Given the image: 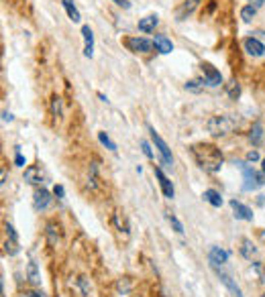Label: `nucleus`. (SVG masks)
I'll return each mask as SVG.
<instances>
[{
	"instance_id": "7ed1b4c3",
	"label": "nucleus",
	"mask_w": 265,
	"mask_h": 297,
	"mask_svg": "<svg viewBox=\"0 0 265 297\" xmlns=\"http://www.w3.org/2000/svg\"><path fill=\"white\" fill-rule=\"evenodd\" d=\"M239 167L243 169V175H245V183H243L245 192H255V190H259L265 185V173L255 171L253 167H249L247 163H239Z\"/></svg>"
},
{
	"instance_id": "c9c22d12",
	"label": "nucleus",
	"mask_w": 265,
	"mask_h": 297,
	"mask_svg": "<svg viewBox=\"0 0 265 297\" xmlns=\"http://www.w3.org/2000/svg\"><path fill=\"white\" fill-rule=\"evenodd\" d=\"M259 159V153L257 151H249L247 153V161H257Z\"/></svg>"
},
{
	"instance_id": "412c9836",
	"label": "nucleus",
	"mask_w": 265,
	"mask_h": 297,
	"mask_svg": "<svg viewBox=\"0 0 265 297\" xmlns=\"http://www.w3.org/2000/svg\"><path fill=\"white\" fill-rule=\"evenodd\" d=\"M249 139H251V143H253L255 147H259V145H261V141H263V126H261L259 122H255V124H253L251 133H249Z\"/></svg>"
},
{
	"instance_id": "a878e982",
	"label": "nucleus",
	"mask_w": 265,
	"mask_h": 297,
	"mask_svg": "<svg viewBox=\"0 0 265 297\" xmlns=\"http://www.w3.org/2000/svg\"><path fill=\"white\" fill-rule=\"evenodd\" d=\"M226 92H229V96H231L233 100H237V98H239V94H241V88H239V84L233 80V82L226 84Z\"/></svg>"
},
{
	"instance_id": "72a5a7b5",
	"label": "nucleus",
	"mask_w": 265,
	"mask_h": 297,
	"mask_svg": "<svg viewBox=\"0 0 265 297\" xmlns=\"http://www.w3.org/2000/svg\"><path fill=\"white\" fill-rule=\"evenodd\" d=\"M14 163H16L18 167H25V157H23L21 153H18V151H16V157H14Z\"/></svg>"
},
{
	"instance_id": "f3484780",
	"label": "nucleus",
	"mask_w": 265,
	"mask_h": 297,
	"mask_svg": "<svg viewBox=\"0 0 265 297\" xmlns=\"http://www.w3.org/2000/svg\"><path fill=\"white\" fill-rule=\"evenodd\" d=\"M27 279L33 285H41V275H39V269H37L35 261H29V265H27Z\"/></svg>"
},
{
	"instance_id": "37998d69",
	"label": "nucleus",
	"mask_w": 265,
	"mask_h": 297,
	"mask_svg": "<svg viewBox=\"0 0 265 297\" xmlns=\"http://www.w3.org/2000/svg\"><path fill=\"white\" fill-rule=\"evenodd\" d=\"M263 297H265V293H263Z\"/></svg>"
},
{
	"instance_id": "aec40b11",
	"label": "nucleus",
	"mask_w": 265,
	"mask_h": 297,
	"mask_svg": "<svg viewBox=\"0 0 265 297\" xmlns=\"http://www.w3.org/2000/svg\"><path fill=\"white\" fill-rule=\"evenodd\" d=\"M241 254L245 256V258H253L255 254H257V248L253 247V243L249 238H243L241 240Z\"/></svg>"
},
{
	"instance_id": "393cba45",
	"label": "nucleus",
	"mask_w": 265,
	"mask_h": 297,
	"mask_svg": "<svg viewBox=\"0 0 265 297\" xmlns=\"http://www.w3.org/2000/svg\"><path fill=\"white\" fill-rule=\"evenodd\" d=\"M98 141H100V143H102V145H104V147L108 148V151H112V153L117 151V145L110 141V137H108L106 133H98Z\"/></svg>"
},
{
	"instance_id": "2eb2a0df",
	"label": "nucleus",
	"mask_w": 265,
	"mask_h": 297,
	"mask_svg": "<svg viewBox=\"0 0 265 297\" xmlns=\"http://www.w3.org/2000/svg\"><path fill=\"white\" fill-rule=\"evenodd\" d=\"M157 23H159V16L157 14H149V16H145V18H141V21H139V31L151 33V31H155Z\"/></svg>"
},
{
	"instance_id": "a211bd4d",
	"label": "nucleus",
	"mask_w": 265,
	"mask_h": 297,
	"mask_svg": "<svg viewBox=\"0 0 265 297\" xmlns=\"http://www.w3.org/2000/svg\"><path fill=\"white\" fill-rule=\"evenodd\" d=\"M62 4H64V8H66L67 16L71 18L73 23H80V21H82V16H80V10L75 8V4H73V0H62Z\"/></svg>"
},
{
	"instance_id": "f704fd0d",
	"label": "nucleus",
	"mask_w": 265,
	"mask_h": 297,
	"mask_svg": "<svg viewBox=\"0 0 265 297\" xmlns=\"http://www.w3.org/2000/svg\"><path fill=\"white\" fill-rule=\"evenodd\" d=\"M25 295H27V297H47L43 291H27Z\"/></svg>"
},
{
	"instance_id": "4468645a",
	"label": "nucleus",
	"mask_w": 265,
	"mask_h": 297,
	"mask_svg": "<svg viewBox=\"0 0 265 297\" xmlns=\"http://www.w3.org/2000/svg\"><path fill=\"white\" fill-rule=\"evenodd\" d=\"M153 43H155V47H157V51H159L161 55H167V53H172V51H174V43L169 41L165 35H155Z\"/></svg>"
},
{
	"instance_id": "9b49d317",
	"label": "nucleus",
	"mask_w": 265,
	"mask_h": 297,
	"mask_svg": "<svg viewBox=\"0 0 265 297\" xmlns=\"http://www.w3.org/2000/svg\"><path fill=\"white\" fill-rule=\"evenodd\" d=\"M51 203V194L47 192V190H37L35 192V198H33V206H35V210H47V206Z\"/></svg>"
},
{
	"instance_id": "cd10ccee",
	"label": "nucleus",
	"mask_w": 265,
	"mask_h": 297,
	"mask_svg": "<svg viewBox=\"0 0 265 297\" xmlns=\"http://www.w3.org/2000/svg\"><path fill=\"white\" fill-rule=\"evenodd\" d=\"M47 238H49V245H58L60 236L55 234V224H47Z\"/></svg>"
},
{
	"instance_id": "e433bc0d",
	"label": "nucleus",
	"mask_w": 265,
	"mask_h": 297,
	"mask_svg": "<svg viewBox=\"0 0 265 297\" xmlns=\"http://www.w3.org/2000/svg\"><path fill=\"white\" fill-rule=\"evenodd\" d=\"M115 4H119V6H123V8H131L129 0H115Z\"/></svg>"
},
{
	"instance_id": "1a4fd4ad",
	"label": "nucleus",
	"mask_w": 265,
	"mask_h": 297,
	"mask_svg": "<svg viewBox=\"0 0 265 297\" xmlns=\"http://www.w3.org/2000/svg\"><path fill=\"white\" fill-rule=\"evenodd\" d=\"M231 208H233L237 220H247V222L253 220V210L247 208L245 203H241V201H237V199H231Z\"/></svg>"
},
{
	"instance_id": "473e14b6",
	"label": "nucleus",
	"mask_w": 265,
	"mask_h": 297,
	"mask_svg": "<svg viewBox=\"0 0 265 297\" xmlns=\"http://www.w3.org/2000/svg\"><path fill=\"white\" fill-rule=\"evenodd\" d=\"M6 232H8V236H10V240H12V243H16V232H14L12 224H6Z\"/></svg>"
},
{
	"instance_id": "b1692460",
	"label": "nucleus",
	"mask_w": 265,
	"mask_h": 297,
	"mask_svg": "<svg viewBox=\"0 0 265 297\" xmlns=\"http://www.w3.org/2000/svg\"><path fill=\"white\" fill-rule=\"evenodd\" d=\"M255 12H257V8L251 6V4H249V6H243V8H241V18H243L245 23H251L253 16H255Z\"/></svg>"
},
{
	"instance_id": "c756f323",
	"label": "nucleus",
	"mask_w": 265,
	"mask_h": 297,
	"mask_svg": "<svg viewBox=\"0 0 265 297\" xmlns=\"http://www.w3.org/2000/svg\"><path fill=\"white\" fill-rule=\"evenodd\" d=\"M78 283H80V287H82L84 295H90V289H88V283H86V277H80V279H78Z\"/></svg>"
},
{
	"instance_id": "f257e3e1",
	"label": "nucleus",
	"mask_w": 265,
	"mask_h": 297,
	"mask_svg": "<svg viewBox=\"0 0 265 297\" xmlns=\"http://www.w3.org/2000/svg\"><path fill=\"white\" fill-rule=\"evenodd\" d=\"M190 153L192 157L196 159L198 167L208 173H216L220 171V167L224 163V157L220 153V148L216 145H210V143H198V145H192L190 147Z\"/></svg>"
},
{
	"instance_id": "39448f33",
	"label": "nucleus",
	"mask_w": 265,
	"mask_h": 297,
	"mask_svg": "<svg viewBox=\"0 0 265 297\" xmlns=\"http://www.w3.org/2000/svg\"><path fill=\"white\" fill-rule=\"evenodd\" d=\"M125 45H127V49L132 51V53H149V51H153V47H155L153 41L143 39V37H127Z\"/></svg>"
},
{
	"instance_id": "bb28decb",
	"label": "nucleus",
	"mask_w": 265,
	"mask_h": 297,
	"mask_svg": "<svg viewBox=\"0 0 265 297\" xmlns=\"http://www.w3.org/2000/svg\"><path fill=\"white\" fill-rule=\"evenodd\" d=\"M167 220H169V224L174 226V230L178 232V234H184V226H182V222L176 218V216H172V214H167Z\"/></svg>"
},
{
	"instance_id": "7c9ffc66",
	"label": "nucleus",
	"mask_w": 265,
	"mask_h": 297,
	"mask_svg": "<svg viewBox=\"0 0 265 297\" xmlns=\"http://www.w3.org/2000/svg\"><path fill=\"white\" fill-rule=\"evenodd\" d=\"M53 194H55V198H60V199L66 196V192H64L62 185H55V188H53Z\"/></svg>"
},
{
	"instance_id": "58836bf2",
	"label": "nucleus",
	"mask_w": 265,
	"mask_h": 297,
	"mask_svg": "<svg viewBox=\"0 0 265 297\" xmlns=\"http://www.w3.org/2000/svg\"><path fill=\"white\" fill-rule=\"evenodd\" d=\"M249 2H251V6L259 8V6H263V2H265V0H249Z\"/></svg>"
},
{
	"instance_id": "4be33fe9",
	"label": "nucleus",
	"mask_w": 265,
	"mask_h": 297,
	"mask_svg": "<svg viewBox=\"0 0 265 297\" xmlns=\"http://www.w3.org/2000/svg\"><path fill=\"white\" fill-rule=\"evenodd\" d=\"M196 4H198V0H186V4L178 10V21H184L186 14H190V12L196 8Z\"/></svg>"
},
{
	"instance_id": "f03ea898",
	"label": "nucleus",
	"mask_w": 265,
	"mask_h": 297,
	"mask_svg": "<svg viewBox=\"0 0 265 297\" xmlns=\"http://www.w3.org/2000/svg\"><path fill=\"white\" fill-rule=\"evenodd\" d=\"M237 120L229 114H222V116H212L210 120L206 122V128H208V133H210L212 137H224V135H229L233 133L235 128H237Z\"/></svg>"
},
{
	"instance_id": "a19ab883",
	"label": "nucleus",
	"mask_w": 265,
	"mask_h": 297,
	"mask_svg": "<svg viewBox=\"0 0 265 297\" xmlns=\"http://www.w3.org/2000/svg\"><path fill=\"white\" fill-rule=\"evenodd\" d=\"M261 240H263V243H265V230L261 232Z\"/></svg>"
},
{
	"instance_id": "2f4dec72",
	"label": "nucleus",
	"mask_w": 265,
	"mask_h": 297,
	"mask_svg": "<svg viewBox=\"0 0 265 297\" xmlns=\"http://www.w3.org/2000/svg\"><path fill=\"white\" fill-rule=\"evenodd\" d=\"M141 148H143V153H145V157H149V159H151V157H153V153H151V148H149V145H147L145 141L141 143Z\"/></svg>"
},
{
	"instance_id": "6ab92c4d",
	"label": "nucleus",
	"mask_w": 265,
	"mask_h": 297,
	"mask_svg": "<svg viewBox=\"0 0 265 297\" xmlns=\"http://www.w3.org/2000/svg\"><path fill=\"white\" fill-rule=\"evenodd\" d=\"M202 198L210 203V206H214V208H220L222 206V198H220V194L216 192V190H206L204 194H202Z\"/></svg>"
},
{
	"instance_id": "dca6fc26",
	"label": "nucleus",
	"mask_w": 265,
	"mask_h": 297,
	"mask_svg": "<svg viewBox=\"0 0 265 297\" xmlns=\"http://www.w3.org/2000/svg\"><path fill=\"white\" fill-rule=\"evenodd\" d=\"M218 277H220V281L224 283V287L229 289L235 297H243V293H241V289H239V285L231 279V275H226V273H222V271H218Z\"/></svg>"
},
{
	"instance_id": "6e6552de",
	"label": "nucleus",
	"mask_w": 265,
	"mask_h": 297,
	"mask_svg": "<svg viewBox=\"0 0 265 297\" xmlns=\"http://www.w3.org/2000/svg\"><path fill=\"white\" fill-rule=\"evenodd\" d=\"M243 45H245V51L249 55H253V57H261L265 53V45L259 39H255V37H247V39L243 41Z\"/></svg>"
},
{
	"instance_id": "ddd939ff",
	"label": "nucleus",
	"mask_w": 265,
	"mask_h": 297,
	"mask_svg": "<svg viewBox=\"0 0 265 297\" xmlns=\"http://www.w3.org/2000/svg\"><path fill=\"white\" fill-rule=\"evenodd\" d=\"M82 35H84V55L86 57H92L94 55V33L88 25L82 27Z\"/></svg>"
},
{
	"instance_id": "423d86ee",
	"label": "nucleus",
	"mask_w": 265,
	"mask_h": 297,
	"mask_svg": "<svg viewBox=\"0 0 265 297\" xmlns=\"http://www.w3.org/2000/svg\"><path fill=\"white\" fill-rule=\"evenodd\" d=\"M208 261H210V265L214 269H218V267H222L226 261H229V250H224L220 247H212L210 252H208Z\"/></svg>"
},
{
	"instance_id": "4c0bfd02",
	"label": "nucleus",
	"mask_w": 265,
	"mask_h": 297,
	"mask_svg": "<svg viewBox=\"0 0 265 297\" xmlns=\"http://www.w3.org/2000/svg\"><path fill=\"white\" fill-rule=\"evenodd\" d=\"M12 118H14V116H12L10 112H2V120H4V122H12Z\"/></svg>"
},
{
	"instance_id": "c85d7f7f",
	"label": "nucleus",
	"mask_w": 265,
	"mask_h": 297,
	"mask_svg": "<svg viewBox=\"0 0 265 297\" xmlns=\"http://www.w3.org/2000/svg\"><path fill=\"white\" fill-rule=\"evenodd\" d=\"M206 82H200V80H192V82H188L186 84V90H190V92H200L204 88Z\"/></svg>"
},
{
	"instance_id": "9d476101",
	"label": "nucleus",
	"mask_w": 265,
	"mask_h": 297,
	"mask_svg": "<svg viewBox=\"0 0 265 297\" xmlns=\"http://www.w3.org/2000/svg\"><path fill=\"white\" fill-rule=\"evenodd\" d=\"M155 177L159 179V185H161V192H163V196L167 198V199H174V196H176V190H174V185H172V181H169L167 177H165V173L159 169H155Z\"/></svg>"
},
{
	"instance_id": "79ce46f5",
	"label": "nucleus",
	"mask_w": 265,
	"mask_h": 297,
	"mask_svg": "<svg viewBox=\"0 0 265 297\" xmlns=\"http://www.w3.org/2000/svg\"><path fill=\"white\" fill-rule=\"evenodd\" d=\"M261 165H263V173H265V159H263V161H261Z\"/></svg>"
},
{
	"instance_id": "ea45409f",
	"label": "nucleus",
	"mask_w": 265,
	"mask_h": 297,
	"mask_svg": "<svg viewBox=\"0 0 265 297\" xmlns=\"http://www.w3.org/2000/svg\"><path fill=\"white\" fill-rule=\"evenodd\" d=\"M0 175H2V181H0V183H2V185H4V183H6V171L2 169V173H0Z\"/></svg>"
},
{
	"instance_id": "f8f14e48",
	"label": "nucleus",
	"mask_w": 265,
	"mask_h": 297,
	"mask_svg": "<svg viewBox=\"0 0 265 297\" xmlns=\"http://www.w3.org/2000/svg\"><path fill=\"white\" fill-rule=\"evenodd\" d=\"M43 179H45V175H43V171H41V167L31 165V167H27V169H25V181H27V183H31V185H41Z\"/></svg>"
},
{
	"instance_id": "5701e85b",
	"label": "nucleus",
	"mask_w": 265,
	"mask_h": 297,
	"mask_svg": "<svg viewBox=\"0 0 265 297\" xmlns=\"http://www.w3.org/2000/svg\"><path fill=\"white\" fill-rule=\"evenodd\" d=\"M51 112H53L55 118H62L64 110H62V98H60V96H53V98H51Z\"/></svg>"
},
{
	"instance_id": "0eeeda50",
	"label": "nucleus",
	"mask_w": 265,
	"mask_h": 297,
	"mask_svg": "<svg viewBox=\"0 0 265 297\" xmlns=\"http://www.w3.org/2000/svg\"><path fill=\"white\" fill-rule=\"evenodd\" d=\"M200 67H202V71H204V82H206L208 86H220V84H222L220 71L214 69L210 63H202Z\"/></svg>"
},
{
	"instance_id": "20e7f679",
	"label": "nucleus",
	"mask_w": 265,
	"mask_h": 297,
	"mask_svg": "<svg viewBox=\"0 0 265 297\" xmlns=\"http://www.w3.org/2000/svg\"><path fill=\"white\" fill-rule=\"evenodd\" d=\"M149 135H151V141H153V145H155V148H157V153H159V157H161V163L172 169V167H174V157H172V151H169L167 143L159 137V133L155 131V128H151V126H149Z\"/></svg>"
}]
</instances>
